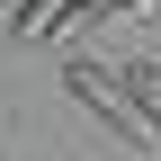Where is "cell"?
Segmentation results:
<instances>
[{
  "instance_id": "obj_1",
  "label": "cell",
  "mask_w": 161,
  "mask_h": 161,
  "mask_svg": "<svg viewBox=\"0 0 161 161\" xmlns=\"http://www.w3.org/2000/svg\"><path fill=\"white\" fill-rule=\"evenodd\" d=\"M63 90L98 116V134H116L125 152H152V134H143V116H134V98H125V80H116V72H98V63H80V54H72V63H63Z\"/></svg>"
},
{
  "instance_id": "obj_2",
  "label": "cell",
  "mask_w": 161,
  "mask_h": 161,
  "mask_svg": "<svg viewBox=\"0 0 161 161\" xmlns=\"http://www.w3.org/2000/svg\"><path fill=\"white\" fill-rule=\"evenodd\" d=\"M116 80H125V98H134V116H143V134H152V152H161V63H125Z\"/></svg>"
},
{
  "instance_id": "obj_3",
  "label": "cell",
  "mask_w": 161,
  "mask_h": 161,
  "mask_svg": "<svg viewBox=\"0 0 161 161\" xmlns=\"http://www.w3.org/2000/svg\"><path fill=\"white\" fill-rule=\"evenodd\" d=\"M54 9H63V0H18V9H9V36H45Z\"/></svg>"
}]
</instances>
